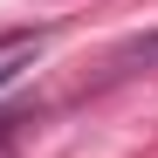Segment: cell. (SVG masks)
Wrapping results in <instances>:
<instances>
[{"mask_svg": "<svg viewBox=\"0 0 158 158\" xmlns=\"http://www.w3.org/2000/svg\"><path fill=\"white\" fill-rule=\"evenodd\" d=\"M110 69H158V28L151 35H131L117 55H110Z\"/></svg>", "mask_w": 158, "mask_h": 158, "instance_id": "obj_1", "label": "cell"}]
</instances>
